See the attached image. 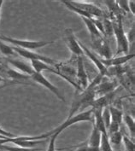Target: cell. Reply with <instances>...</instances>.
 <instances>
[{
	"mask_svg": "<svg viewBox=\"0 0 135 151\" xmlns=\"http://www.w3.org/2000/svg\"><path fill=\"white\" fill-rule=\"evenodd\" d=\"M14 51L16 53V55L18 56H22L25 59H27V60H37V61H41V62H44L45 63L50 64L51 66H55L58 61L56 60H54L51 57L46 56H44V55H40V54H38V53H35L33 51H31V50H25V49H22V48H19L16 47V46H12Z\"/></svg>",
	"mask_w": 135,
	"mask_h": 151,
	"instance_id": "cell-5",
	"label": "cell"
},
{
	"mask_svg": "<svg viewBox=\"0 0 135 151\" xmlns=\"http://www.w3.org/2000/svg\"><path fill=\"white\" fill-rule=\"evenodd\" d=\"M31 67L35 73H42L43 71H47L49 73H53L56 69L53 66L45 63L44 62H41V61H37V60L31 61Z\"/></svg>",
	"mask_w": 135,
	"mask_h": 151,
	"instance_id": "cell-17",
	"label": "cell"
},
{
	"mask_svg": "<svg viewBox=\"0 0 135 151\" xmlns=\"http://www.w3.org/2000/svg\"><path fill=\"white\" fill-rule=\"evenodd\" d=\"M72 4L77 8L82 9L83 11L87 12L88 15L93 18H106L104 16V12L98 6L95 5L92 3H84V2H74L70 1Z\"/></svg>",
	"mask_w": 135,
	"mask_h": 151,
	"instance_id": "cell-9",
	"label": "cell"
},
{
	"mask_svg": "<svg viewBox=\"0 0 135 151\" xmlns=\"http://www.w3.org/2000/svg\"><path fill=\"white\" fill-rule=\"evenodd\" d=\"M79 45H80V47H81V50H82L83 53L86 54V56H87L88 58L93 63V64L96 66V68L98 69L99 74H101L102 76H105V75H106V73H107V68L101 63L100 58L97 56V54L92 52V51H91L85 45H83L80 41H79Z\"/></svg>",
	"mask_w": 135,
	"mask_h": 151,
	"instance_id": "cell-12",
	"label": "cell"
},
{
	"mask_svg": "<svg viewBox=\"0 0 135 151\" xmlns=\"http://www.w3.org/2000/svg\"><path fill=\"white\" fill-rule=\"evenodd\" d=\"M0 136H3V137H9V138H13V137H16V135L13 134V133H10L7 131L4 130L3 128L0 127Z\"/></svg>",
	"mask_w": 135,
	"mask_h": 151,
	"instance_id": "cell-29",
	"label": "cell"
},
{
	"mask_svg": "<svg viewBox=\"0 0 135 151\" xmlns=\"http://www.w3.org/2000/svg\"><path fill=\"white\" fill-rule=\"evenodd\" d=\"M112 24H113L114 36L116 37V45H117L116 56L119 55L121 53H124L125 55H127L129 51V44L127 40V36L121 22V17L120 15L116 16V20L112 22Z\"/></svg>",
	"mask_w": 135,
	"mask_h": 151,
	"instance_id": "cell-3",
	"label": "cell"
},
{
	"mask_svg": "<svg viewBox=\"0 0 135 151\" xmlns=\"http://www.w3.org/2000/svg\"><path fill=\"white\" fill-rule=\"evenodd\" d=\"M101 135H102V133L100 132V131L92 124V133H91V135L89 137V139L87 141L88 146L90 148H92V149L99 150L100 142H101Z\"/></svg>",
	"mask_w": 135,
	"mask_h": 151,
	"instance_id": "cell-15",
	"label": "cell"
},
{
	"mask_svg": "<svg viewBox=\"0 0 135 151\" xmlns=\"http://www.w3.org/2000/svg\"><path fill=\"white\" fill-rule=\"evenodd\" d=\"M103 36L104 37H111L114 36L113 31V24L110 20H109L107 17L103 19Z\"/></svg>",
	"mask_w": 135,
	"mask_h": 151,
	"instance_id": "cell-20",
	"label": "cell"
},
{
	"mask_svg": "<svg viewBox=\"0 0 135 151\" xmlns=\"http://www.w3.org/2000/svg\"><path fill=\"white\" fill-rule=\"evenodd\" d=\"M77 57H73L70 61L68 62H58L54 66L56 68L54 71V74L60 76L69 82L72 86H74L75 91L81 92L82 90L79 87L76 81V63H77Z\"/></svg>",
	"mask_w": 135,
	"mask_h": 151,
	"instance_id": "cell-1",
	"label": "cell"
},
{
	"mask_svg": "<svg viewBox=\"0 0 135 151\" xmlns=\"http://www.w3.org/2000/svg\"><path fill=\"white\" fill-rule=\"evenodd\" d=\"M113 151H116V150H113Z\"/></svg>",
	"mask_w": 135,
	"mask_h": 151,
	"instance_id": "cell-34",
	"label": "cell"
},
{
	"mask_svg": "<svg viewBox=\"0 0 135 151\" xmlns=\"http://www.w3.org/2000/svg\"><path fill=\"white\" fill-rule=\"evenodd\" d=\"M64 40L65 44L67 45L68 48L72 52L73 56H82L83 51L79 44V40L75 37L74 31L71 28H67L64 31Z\"/></svg>",
	"mask_w": 135,
	"mask_h": 151,
	"instance_id": "cell-6",
	"label": "cell"
},
{
	"mask_svg": "<svg viewBox=\"0 0 135 151\" xmlns=\"http://www.w3.org/2000/svg\"><path fill=\"white\" fill-rule=\"evenodd\" d=\"M93 48L97 50L98 57L102 59H110L113 57L111 52V48L109 45V42L104 39V37L92 40Z\"/></svg>",
	"mask_w": 135,
	"mask_h": 151,
	"instance_id": "cell-10",
	"label": "cell"
},
{
	"mask_svg": "<svg viewBox=\"0 0 135 151\" xmlns=\"http://www.w3.org/2000/svg\"><path fill=\"white\" fill-rule=\"evenodd\" d=\"M99 150H100V151H113L111 144H110V140H109L108 134H103L102 133Z\"/></svg>",
	"mask_w": 135,
	"mask_h": 151,
	"instance_id": "cell-23",
	"label": "cell"
},
{
	"mask_svg": "<svg viewBox=\"0 0 135 151\" xmlns=\"http://www.w3.org/2000/svg\"><path fill=\"white\" fill-rule=\"evenodd\" d=\"M128 6L130 12H132L133 15H135V1H128Z\"/></svg>",
	"mask_w": 135,
	"mask_h": 151,
	"instance_id": "cell-31",
	"label": "cell"
},
{
	"mask_svg": "<svg viewBox=\"0 0 135 151\" xmlns=\"http://www.w3.org/2000/svg\"><path fill=\"white\" fill-rule=\"evenodd\" d=\"M30 77H31V80H33L34 82L40 84L41 86H43L44 87H45L46 89H48L50 91H51V92L56 96L59 100L63 101L64 103L66 102L65 97H64V95L61 93V91H59V89L56 87V86H55L52 83H51V82H50V81L42 74V73H35V72H34Z\"/></svg>",
	"mask_w": 135,
	"mask_h": 151,
	"instance_id": "cell-7",
	"label": "cell"
},
{
	"mask_svg": "<svg viewBox=\"0 0 135 151\" xmlns=\"http://www.w3.org/2000/svg\"><path fill=\"white\" fill-rule=\"evenodd\" d=\"M134 58V53H131V54H127V55H124V56H121L111 57L110 59H102V58H100V61L106 68H110V67H113V66L124 65V64L127 63V62H129L130 60H132Z\"/></svg>",
	"mask_w": 135,
	"mask_h": 151,
	"instance_id": "cell-14",
	"label": "cell"
},
{
	"mask_svg": "<svg viewBox=\"0 0 135 151\" xmlns=\"http://www.w3.org/2000/svg\"><path fill=\"white\" fill-rule=\"evenodd\" d=\"M123 121L125 122L127 126V130L129 132V135L131 137V139H134L135 136V121L134 119L127 114H123Z\"/></svg>",
	"mask_w": 135,
	"mask_h": 151,
	"instance_id": "cell-19",
	"label": "cell"
},
{
	"mask_svg": "<svg viewBox=\"0 0 135 151\" xmlns=\"http://www.w3.org/2000/svg\"><path fill=\"white\" fill-rule=\"evenodd\" d=\"M3 4H4V2H3V1H0V10H1V8H2Z\"/></svg>",
	"mask_w": 135,
	"mask_h": 151,
	"instance_id": "cell-33",
	"label": "cell"
},
{
	"mask_svg": "<svg viewBox=\"0 0 135 151\" xmlns=\"http://www.w3.org/2000/svg\"><path fill=\"white\" fill-rule=\"evenodd\" d=\"M109 109H110V113L111 122L117 123L121 126L123 121V112L114 106H109Z\"/></svg>",
	"mask_w": 135,
	"mask_h": 151,
	"instance_id": "cell-18",
	"label": "cell"
},
{
	"mask_svg": "<svg viewBox=\"0 0 135 151\" xmlns=\"http://www.w3.org/2000/svg\"><path fill=\"white\" fill-rule=\"evenodd\" d=\"M16 84H18L16 81H12V80H9V81H7V82H4V83H2L0 84V90L3 89V88L6 87V86H9L11 85H16Z\"/></svg>",
	"mask_w": 135,
	"mask_h": 151,
	"instance_id": "cell-30",
	"label": "cell"
},
{
	"mask_svg": "<svg viewBox=\"0 0 135 151\" xmlns=\"http://www.w3.org/2000/svg\"><path fill=\"white\" fill-rule=\"evenodd\" d=\"M118 88V82L116 80H110V78L103 76L100 83L95 87L96 98L110 93Z\"/></svg>",
	"mask_w": 135,
	"mask_h": 151,
	"instance_id": "cell-8",
	"label": "cell"
},
{
	"mask_svg": "<svg viewBox=\"0 0 135 151\" xmlns=\"http://www.w3.org/2000/svg\"><path fill=\"white\" fill-rule=\"evenodd\" d=\"M127 40L128 41V44H134V39H135V28H134V25H133V27H131V29L128 31L127 34Z\"/></svg>",
	"mask_w": 135,
	"mask_h": 151,
	"instance_id": "cell-27",
	"label": "cell"
},
{
	"mask_svg": "<svg viewBox=\"0 0 135 151\" xmlns=\"http://www.w3.org/2000/svg\"><path fill=\"white\" fill-rule=\"evenodd\" d=\"M80 18L84 22L86 27H87V30L88 32H90L92 40L103 37V35L101 34V32L98 31V29L97 28V27H96L95 24L93 22V21H92L93 18L92 19H89V18H86V17H80Z\"/></svg>",
	"mask_w": 135,
	"mask_h": 151,
	"instance_id": "cell-16",
	"label": "cell"
},
{
	"mask_svg": "<svg viewBox=\"0 0 135 151\" xmlns=\"http://www.w3.org/2000/svg\"><path fill=\"white\" fill-rule=\"evenodd\" d=\"M122 142L124 143L125 150L126 151H135L134 142L133 139L128 137L126 135H123L122 137Z\"/></svg>",
	"mask_w": 135,
	"mask_h": 151,
	"instance_id": "cell-24",
	"label": "cell"
},
{
	"mask_svg": "<svg viewBox=\"0 0 135 151\" xmlns=\"http://www.w3.org/2000/svg\"><path fill=\"white\" fill-rule=\"evenodd\" d=\"M116 3L119 9H122L125 12H130L129 6H128V1H116Z\"/></svg>",
	"mask_w": 135,
	"mask_h": 151,
	"instance_id": "cell-28",
	"label": "cell"
},
{
	"mask_svg": "<svg viewBox=\"0 0 135 151\" xmlns=\"http://www.w3.org/2000/svg\"><path fill=\"white\" fill-rule=\"evenodd\" d=\"M0 52L5 56L11 57V56H16V53L14 51L12 46L7 45L6 43L0 40Z\"/></svg>",
	"mask_w": 135,
	"mask_h": 151,
	"instance_id": "cell-22",
	"label": "cell"
},
{
	"mask_svg": "<svg viewBox=\"0 0 135 151\" xmlns=\"http://www.w3.org/2000/svg\"><path fill=\"white\" fill-rule=\"evenodd\" d=\"M108 136H109V140L111 146H118V147L121 146V144L122 143V137H123V134L121 133V131L109 134Z\"/></svg>",
	"mask_w": 135,
	"mask_h": 151,
	"instance_id": "cell-21",
	"label": "cell"
},
{
	"mask_svg": "<svg viewBox=\"0 0 135 151\" xmlns=\"http://www.w3.org/2000/svg\"><path fill=\"white\" fill-rule=\"evenodd\" d=\"M7 81H9V80H5L4 79H3V78H1V77H0V84L4 83V82H7Z\"/></svg>",
	"mask_w": 135,
	"mask_h": 151,
	"instance_id": "cell-32",
	"label": "cell"
},
{
	"mask_svg": "<svg viewBox=\"0 0 135 151\" xmlns=\"http://www.w3.org/2000/svg\"><path fill=\"white\" fill-rule=\"evenodd\" d=\"M84 121H90L93 124V114H92V109H91L90 110H87V111H82L79 113V114H74V116H72L70 118H67V119L63 122V124H61L60 126H58L55 129L48 132L45 134H42V135L35 136L34 137V140H43V139H46L49 137L54 133L60 135L61 132H63L66 128L69 127L73 125L76 124V123H79V122H84Z\"/></svg>",
	"mask_w": 135,
	"mask_h": 151,
	"instance_id": "cell-2",
	"label": "cell"
},
{
	"mask_svg": "<svg viewBox=\"0 0 135 151\" xmlns=\"http://www.w3.org/2000/svg\"><path fill=\"white\" fill-rule=\"evenodd\" d=\"M76 81L81 90H85L89 85V80H88V75L85 64L82 56L77 57V63H76Z\"/></svg>",
	"mask_w": 135,
	"mask_h": 151,
	"instance_id": "cell-11",
	"label": "cell"
},
{
	"mask_svg": "<svg viewBox=\"0 0 135 151\" xmlns=\"http://www.w3.org/2000/svg\"><path fill=\"white\" fill-rule=\"evenodd\" d=\"M4 59L7 62V63L10 64L12 67L16 68V69L19 70V72H21L22 73L31 76L34 73L32 67L30 65H28L27 63H25L22 60H19V59L13 58V57H5Z\"/></svg>",
	"mask_w": 135,
	"mask_h": 151,
	"instance_id": "cell-13",
	"label": "cell"
},
{
	"mask_svg": "<svg viewBox=\"0 0 135 151\" xmlns=\"http://www.w3.org/2000/svg\"><path fill=\"white\" fill-rule=\"evenodd\" d=\"M102 119L103 120V123L105 125L106 129H108L110 122H111V119H110V109L109 107H105L102 110Z\"/></svg>",
	"mask_w": 135,
	"mask_h": 151,
	"instance_id": "cell-25",
	"label": "cell"
},
{
	"mask_svg": "<svg viewBox=\"0 0 135 151\" xmlns=\"http://www.w3.org/2000/svg\"><path fill=\"white\" fill-rule=\"evenodd\" d=\"M0 40L3 42H7L9 44L13 45L14 46L19 48H22L25 50H32L40 48L45 47L46 45H51L54 43V41H28V40H18L14 38H9L6 36H0Z\"/></svg>",
	"mask_w": 135,
	"mask_h": 151,
	"instance_id": "cell-4",
	"label": "cell"
},
{
	"mask_svg": "<svg viewBox=\"0 0 135 151\" xmlns=\"http://www.w3.org/2000/svg\"><path fill=\"white\" fill-rule=\"evenodd\" d=\"M58 134H52L49 137H50V141H49V145H48L47 150L46 151H56V141L57 137H58Z\"/></svg>",
	"mask_w": 135,
	"mask_h": 151,
	"instance_id": "cell-26",
	"label": "cell"
}]
</instances>
